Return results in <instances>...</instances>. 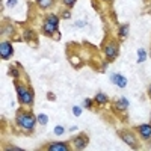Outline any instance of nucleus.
Instances as JSON below:
<instances>
[{"instance_id": "5", "label": "nucleus", "mask_w": 151, "mask_h": 151, "mask_svg": "<svg viewBox=\"0 0 151 151\" xmlns=\"http://www.w3.org/2000/svg\"><path fill=\"white\" fill-rule=\"evenodd\" d=\"M119 136H121V139H123V141H124L127 145H130L131 148H136V147H138L136 139H135V136H133L131 133H129V131H121Z\"/></svg>"}, {"instance_id": "3", "label": "nucleus", "mask_w": 151, "mask_h": 151, "mask_svg": "<svg viewBox=\"0 0 151 151\" xmlns=\"http://www.w3.org/2000/svg\"><path fill=\"white\" fill-rule=\"evenodd\" d=\"M17 92H18L20 101L23 104H32L33 103V94H32V91L23 88L21 85H17Z\"/></svg>"}, {"instance_id": "25", "label": "nucleus", "mask_w": 151, "mask_h": 151, "mask_svg": "<svg viewBox=\"0 0 151 151\" xmlns=\"http://www.w3.org/2000/svg\"><path fill=\"white\" fill-rule=\"evenodd\" d=\"M62 17L68 20V18H71V14H69V12H63V14H62Z\"/></svg>"}, {"instance_id": "27", "label": "nucleus", "mask_w": 151, "mask_h": 151, "mask_svg": "<svg viewBox=\"0 0 151 151\" xmlns=\"http://www.w3.org/2000/svg\"><path fill=\"white\" fill-rule=\"evenodd\" d=\"M55 38H56V39H61V33H59V32H57V30L55 32Z\"/></svg>"}, {"instance_id": "7", "label": "nucleus", "mask_w": 151, "mask_h": 151, "mask_svg": "<svg viewBox=\"0 0 151 151\" xmlns=\"http://www.w3.org/2000/svg\"><path fill=\"white\" fill-rule=\"evenodd\" d=\"M73 144H74V148L76 150H83L86 145H88V138L83 136V135H80V136L73 139Z\"/></svg>"}, {"instance_id": "24", "label": "nucleus", "mask_w": 151, "mask_h": 151, "mask_svg": "<svg viewBox=\"0 0 151 151\" xmlns=\"http://www.w3.org/2000/svg\"><path fill=\"white\" fill-rule=\"evenodd\" d=\"M6 5H8L9 8H12V6H15V5H17V0H9V2H8Z\"/></svg>"}, {"instance_id": "17", "label": "nucleus", "mask_w": 151, "mask_h": 151, "mask_svg": "<svg viewBox=\"0 0 151 151\" xmlns=\"http://www.w3.org/2000/svg\"><path fill=\"white\" fill-rule=\"evenodd\" d=\"M73 113H74V117H80V115H82V107H80V106H74L73 107Z\"/></svg>"}, {"instance_id": "8", "label": "nucleus", "mask_w": 151, "mask_h": 151, "mask_svg": "<svg viewBox=\"0 0 151 151\" xmlns=\"http://www.w3.org/2000/svg\"><path fill=\"white\" fill-rule=\"evenodd\" d=\"M138 131L144 139H151V125L150 124H142L138 127Z\"/></svg>"}, {"instance_id": "26", "label": "nucleus", "mask_w": 151, "mask_h": 151, "mask_svg": "<svg viewBox=\"0 0 151 151\" xmlns=\"http://www.w3.org/2000/svg\"><path fill=\"white\" fill-rule=\"evenodd\" d=\"M76 26H77V27H83L85 26V21H77V23H76Z\"/></svg>"}, {"instance_id": "4", "label": "nucleus", "mask_w": 151, "mask_h": 151, "mask_svg": "<svg viewBox=\"0 0 151 151\" xmlns=\"http://www.w3.org/2000/svg\"><path fill=\"white\" fill-rule=\"evenodd\" d=\"M12 53H14V50H12V44L11 42L5 41V42L0 44V56H2L3 61L9 59V57L12 56Z\"/></svg>"}, {"instance_id": "15", "label": "nucleus", "mask_w": 151, "mask_h": 151, "mask_svg": "<svg viewBox=\"0 0 151 151\" xmlns=\"http://www.w3.org/2000/svg\"><path fill=\"white\" fill-rule=\"evenodd\" d=\"M145 57H147L145 50H144V49H139V50H138V62H144Z\"/></svg>"}, {"instance_id": "16", "label": "nucleus", "mask_w": 151, "mask_h": 151, "mask_svg": "<svg viewBox=\"0 0 151 151\" xmlns=\"http://www.w3.org/2000/svg\"><path fill=\"white\" fill-rule=\"evenodd\" d=\"M51 3H53V0H38V5L41 8H49Z\"/></svg>"}, {"instance_id": "18", "label": "nucleus", "mask_w": 151, "mask_h": 151, "mask_svg": "<svg viewBox=\"0 0 151 151\" xmlns=\"http://www.w3.org/2000/svg\"><path fill=\"white\" fill-rule=\"evenodd\" d=\"M53 131H55V135H63V127L62 125H56Z\"/></svg>"}, {"instance_id": "9", "label": "nucleus", "mask_w": 151, "mask_h": 151, "mask_svg": "<svg viewBox=\"0 0 151 151\" xmlns=\"http://www.w3.org/2000/svg\"><path fill=\"white\" fill-rule=\"evenodd\" d=\"M112 82L117 85V86H119V88H125L127 86V79L124 77V76H121V74H112Z\"/></svg>"}, {"instance_id": "12", "label": "nucleus", "mask_w": 151, "mask_h": 151, "mask_svg": "<svg viewBox=\"0 0 151 151\" xmlns=\"http://www.w3.org/2000/svg\"><path fill=\"white\" fill-rule=\"evenodd\" d=\"M95 101L98 103V104H104L107 101V97H106V94H103V92H98V94L95 95Z\"/></svg>"}, {"instance_id": "1", "label": "nucleus", "mask_w": 151, "mask_h": 151, "mask_svg": "<svg viewBox=\"0 0 151 151\" xmlns=\"http://www.w3.org/2000/svg\"><path fill=\"white\" fill-rule=\"evenodd\" d=\"M36 121L38 119H35V117L30 112H20V113H17V123H18V125L23 127L24 130H33Z\"/></svg>"}, {"instance_id": "13", "label": "nucleus", "mask_w": 151, "mask_h": 151, "mask_svg": "<svg viewBox=\"0 0 151 151\" xmlns=\"http://www.w3.org/2000/svg\"><path fill=\"white\" fill-rule=\"evenodd\" d=\"M127 35H129V24H123L119 29V36L121 38H125Z\"/></svg>"}, {"instance_id": "10", "label": "nucleus", "mask_w": 151, "mask_h": 151, "mask_svg": "<svg viewBox=\"0 0 151 151\" xmlns=\"http://www.w3.org/2000/svg\"><path fill=\"white\" fill-rule=\"evenodd\" d=\"M49 150L50 151H68V145L63 144V142H53L49 145Z\"/></svg>"}, {"instance_id": "11", "label": "nucleus", "mask_w": 151, "mask_h": 151, "mask_svg": "<svg viewBox=\"0 0 151 151\" xmlns=\"http://www.w3.org/2000/svg\"><path fill=\"white\" fill-rule=\"evenodd\" d=\"M115 107H117L118 110H127V107H129V101H127L125 98H121L119 101L115 103Z\"/></svg>"}, {"instance_id": "14", "label": "nucleus", "mask_w": 151, "mask_h": 151, "mask_svg": "<svg viewBox=\"0 0 151 151\" xmlns=\"http://www.w3.org/2000/svg\"><path fill=\"white\" fill-rule=\"evenodd\" d=\"M38 123L39 124H42V125H45V124H47L49 123V117H47V115H45V113H41V115H38Z\"/></svg>"}, {"instance_id": "22", "label": "nucleus", "mask_w": 151, "mask_h": 151, "mask_svg": "<svg viewBox=\"0 0 151 151\" xmlns=\"http://www.w3.org/2000/svg\"><path fill=\"white\" fill-rule=\"evenodd\" d=\"M63 5H67V6H73V5L76 3V0H62Z\"/></svg>"}, {"instance_id": "28", "label": "nucleus", "mask_w": 151, "mask_h": 151, "mask_svg": "<svg viewBox=\"0 0 151 151\" xmlns=\"http://www.w3.org/2000/svg\"><path fill=\"white\" fill-rule=\"evenodd\" d=\"M150 95H151V86H150Z\"/></svg>"}, {"instance_id": "23", "label": "nucleus", "mask_w": 151, "mask_h": 151, "mask_svg": "<svg viewBox=\"0 0 151 151\" xmlns=\"http://www.w3.org/2000/svg\"><path fill=\"white\" fill-rule=\"evenodd\" d=\"M11 74H12L14 77H18V76H20V73L17 71V69H14V68H11Z\"/></svg>"}, {"instance_id": "2", "label": "nucleus", "mask_w": 151, "mask_h": 151, "mask_svg": "<svg viewBox=\"0 0 151 151\" xmlns=\"http://www.w3.org/2000/svg\"><path fill=\"white\" fill-rule=\"evenodd\" d=\"M57 24H59V17L57 15H49L47 20H45L44 26H42V30L45 35H55V32L57 30Z\"/></svg>"}, {"instance_id": "19", "label": "nucleus", "mask_w": 151, "mask_h": 151, "mask_svg": "<svg viewBox=\"0 0 151 151\" xmlns=\"http://www.w3.org/2000/svg\"><path fill=\"white\" fill-rule=\"evenodd\" d=\"M24 38H26V39H32V38H33V32H32V30H26V32H24Z\"/></svg>"}, {"instance_id": "6", "label": "nucleus", "mask_w": 151, "mask_h": 151, "mask_svg": "<svg viewBox=\"0 0 151 151\" xmlns=\"http://www.w3.org/2000/svg\"><path fill=\"white\" fill-rule=\"evenodd\" d=\"M104 55L107 56V59H115V57L118 56V47L117 44H107L106 47H104Z\"/></svg>"}, {"instance_id": "20", "label": "nucleus", "mask_w": 151, "mask_h": 151, "mask_svg": "<svg viewBox=\"0 0 151 151\" xmlns=\"http://www.w3.org/2000/svg\"><path fill=\"white\" fill-rule=\"evenodd\" d=\"M83 104H85V107H86V109H91V107H92V101L89 100V98H86Z\"/></svg>"}, {"instance_id": "21", "label": "nucleus", "mask_w": 151, "mask_h": 151, "mask_svg": "<svg viewBox=\"0 0 151 151\" xmlns=\"http://www.w3.org/2000/svg\"><path fill=\"white\" fill-rule=\"evenodd\" d=\"M71 62H73V65H74V67L80 65V59H79V57H71Z\"/></svg>"}]
</instances>
